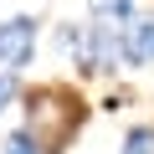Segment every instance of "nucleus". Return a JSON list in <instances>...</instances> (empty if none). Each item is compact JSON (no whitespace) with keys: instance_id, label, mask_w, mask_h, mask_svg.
Here are the masks:
<instances>
[{"instance_id":"obj_5","label":"nucleus","mask_w":154,"mask_h":154,"mask_svg":"<svg viewBox=\"0 0 154 154\" xmlns=\"http://www.w3.org/2000/svg\"><path fill=\"white\" fill-rule=\"evenodd\" d=\"M0 154H46V149H41V139H36L31 128H16V134H5Z\"/></svg>"},{"instance_id":"obj_1","label":"nucleus","mask_w":154,"mask_h":154,"mask_svg":"<svg viewBox=\"0 0 154 154\" xmlns=\"http://www.w3.org/2000/svg\"><path fill=\"white\" fill-rule=\"evenodd\" d=\"M36 41H41V21L36 16H5L0 21V72H26L36 62Z\"/></svg>"},{"instance_id":"obj_6","label":"nucleus","mask_w":154,"mask_h":154,"mask_svg":"<svg viewBox=\"0 0 154 154\" xmlns=\"http://www.w3.org/2000/svg\"><path fill=\"white\" fill-rule=\"evenodd\" d=\"M16 98H21V82H16V72H0V113H5Z\"/></svg>"},{"instance_id":"obj_3","label":"nucleus","mask_w":154,"mask_h":154,"mask_svg":"<svg viewBox=\"0 0 154 154\" xmlns=\"http://www.w3.org/2000/svg\"><path fill=\"white\" fill-rule=\"evenodd\" d=\"M57 51L67 62H82L88 57V21H62L57 26Z\"/></svg>"},{"instance_id":"obj_4","label":"nucleus","mask_w":154,"mask_h":154,"mask_svg":"<svg viewBox=\"0 0 154 154\" xmlns=\"http://www.w3.org/2000/svg\"><path fill=\"white\" fill-rule=\"evenodd\" d=\"M118 154H154V123H134L118 144Z\"/></svg>"},{"instance_id":"obj_2","label":"nucleus","mask_w":154,"mask_h":154,"mask_svg":"<svg viewBox=\"0 0 154 154\" xmlns=\"http://www.w3.org/2000/svg\"><path fill=\"white\" fill-rule=\"evenodd\" d=\"M123 67H134V72L154 67V11H139L123 26Z\"/></svg>"}]
</instances>
